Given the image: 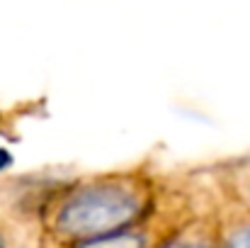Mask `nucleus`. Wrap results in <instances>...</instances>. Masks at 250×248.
<instances>
[{
	"mask_svg": "<svg viewBox=\"0 0 250 248\" xmlns=\"http://www.w3.org/2000/svg\"><path fill=\"white\" fill-rule=\"evenodd\" d=\"M146 190L129 178H102L71 190L49 219L51 234L71 246L136 226L148 214Z\"/></svg>",
	"mask_w": 250,
	"mask_h": 248,
	"instance_id": "f257e3e1",
	"label": "nucleus"
},
{
	"mask_svg": "<svg viewBox=\"0 0 250 248\" xmlns=\"http://www.w3.org/2000/svg\"><path fill=\"white\" fill-rule=\"evenodd\" d=\"M221 248H250V224L233 229L231 234L221 236Z\"/></svg>",
	"mask_w": 250,
	"mask_h": 248,
	"instance_id": "7ed1b4c3",
	"label": "nucleus"
},
{
	"mask_svg": "<svg viewBox=\"0 0 250 248\" xmlns=\"http://www.w3.org/2000/svg\"><path fill=\"white\" fill-rule=\"evenodd\" d=\"M0 248H5V246H2V241H0Z\"/></svg>",
	"mask_w": 250,
	"mask_h": 248,
	"instance_id": "20e7f679",
	"label": "nucleus"
},
{
	"mask_svg": "<svg viewBox=\"0 0 250 248\" xmlns=\"http://www.w3.org/2000/svg\"><path fill=\"white\" fill-rule=\"evenodd\" d=\"M156 248H221V236L216 234H197V231H185V234H177L172 236L170 241L161 244Z\"/></svg>",
	"mask_w": 250,
	"mask_h": 248,
	"instance_id": "f03ea898",
	"label": "nucleus"
}]
</instances>
